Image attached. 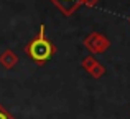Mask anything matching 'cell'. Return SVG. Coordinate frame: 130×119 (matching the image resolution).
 Returning a JSON list of instances; mask_svg holds the SVG:
<instances>
[{
	"label": "cell",
	"mask_w": 130,
	"mask_h": 119,
	"mask_svg": "<svg viewBox=\"0 0 130 119\" xmlns=\"http://www.w3.org/2000/svg\"><path fill=\"white\" fill-rule=\"evenodd\" d=\"M25 53L30 56L35 63L44 64L46 61L53 58V55L56 53V46L51 43V40L44 33V25L40 27L36 36L25 46Z\"/></svg>",
	"instance_id": "obj_1"
},
{
	"label": "cell",
	"mask_w": 130,
	"mask_h": 119,
	"mask_svg": "<svg viewBox=\"0 0 130 119\" xmlns=\"http://www.w3.org/2000/svg\"><path fill=\"white\" fill-rule=\"evenodd\" d=\"M83 45L86 46V50H89V53H94V55H101V53H105L109 48H110V40L105 35L99 32H92L84 38Z\"/></svg>",
	"instance_id": "obj_2"
},
{
	"label": "cell",
	"mask_w": 130,
	"mask_h": 119,
	"mask_svg": "<svg viewBox=\"0 0 130 119\" xmlns=\"http://www.w3.org/2000/svg\"><path fill=\"white\" fill-rule=\"evenodd\" d=\"M83 68H84V71L89 74V76H92L94 80H99V78H102L105 74V66L101 63V61H97L94 58V56H86V58L83 60Z\"/></svg>",
	"instance_id": "obj_3"
},
{
	"label": "cell",
	"mask_w": 130,
	"mask_h": 119,
	"mask_svg": "<svg viewBox=\"0 0 130 119\" xmlns=\"http://www.w3.org/2000/svg\"><path fill=\"white\" fill-rule=\"evenodd\" d=\"M51 2H53L66 17H71L84 3V0H51Z\"/></svg>",
	"instance_id": "obj_4"
},
{
	"label": "cell",
	"mask_w": 130,
	"mask_h": 119,
	"mask_svg": "<svg viewBox=\"0 0 130 119\" xmlns=\"http://www.w3.org/2000/svg\"><path fill=\"white\" fill-rule=\"evenodd\" d=\"M18 63V56L13 50H5V51L0 55V64H2L5 70H12V68L17 66Z\"/></svg>",
	"instance_id": "obj_5"
},
{
	"label": "cell",
	"mask_w": 130,
	"mask_h": 119,
	"mask_svg": "<svg viewBox=\"0 0 130 119\" xmlns=\"http://www.w3.org/2000/svg\"><path fill=\"white\" fill-rule=\"evenodd\" d=\"M0 119H15V117H13L12 114H10L8 111H7L5 108H3L2 104H0Z\"/></svg>",
	"instance_id": "obj_6"
},
{
	"label": "cell",
	"mask_w": 130,
	"mask_h": 119,
	"mask_svg": "<svg viewBox=\"0 0 130 119\" xmlns=\"http://www.w3.org/2000/svg\"><path fill=\"white\" fill-rule=\"evenodd\" d=\"M97 3H99V0H84L83 5H86V7H95Z\"/></svg>",
	"instance_id": "obj_7"
}]
</instances>
